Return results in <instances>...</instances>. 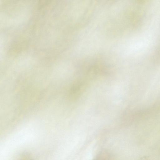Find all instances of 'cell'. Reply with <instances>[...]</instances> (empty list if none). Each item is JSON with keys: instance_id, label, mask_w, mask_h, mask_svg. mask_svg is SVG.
Segmentation results:
<instances>
[]
</instances>
